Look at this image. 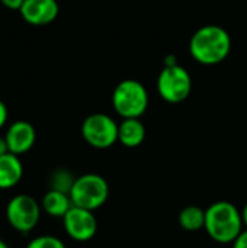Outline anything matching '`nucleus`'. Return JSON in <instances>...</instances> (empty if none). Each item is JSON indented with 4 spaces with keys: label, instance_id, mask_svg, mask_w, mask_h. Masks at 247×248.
Masks as SVG:
<instances>
[{
    "label": "nucleus",
    "instance_id": "nucleus-13",
    "mask_svg": "<svg viewBox=\"0 0 247 248\" xmlns=\"http://www.w3.org/2000/svg\"><path fill=\"white\" fill-rule=\"evenodd\" d=\"M73 202L70 199V195L58 192V190H48L44 198H42V203L41 208L42 211L54 218H64L66 214L71 209Z\"/></svg>",
    "mask_w": 247,
    "mask_h": 248
},
{
    "label": "nucleus",
    "instance_id": "nucleus-9",
    "mask_svg": "<svg viewBox=\"0 0 247 248\" xmlns=\"http://www.w3.org/2000/svg\"><path fill=\"white\" fill-rule=\"evenodd\" d=\"M60 7L57 0H25L19 13L22 19L32 26H45L52 23L58 16Z\"/></svg>",
    "mask_w": 247,
    "mask_h": 248
},
{
    "label": "nucleus",
    "instance_id": "nucleus-5",
    "mask_svg": "<svg viewBox=\"0 0 247 248\" xmlns=\"http://www.w3.org/2000/svg\"><path fill=\"white\" fill-rule=\"evenodd\" d=\"M157 92L167 103L178 105L185 102L192 92L191 74L179 64L165 65L157 77Z\"/></svg>",
    "mask_w": 247,
    "mask_h": 248
},
{
    "label": "nucleus",
    "instance_id": "nucleus-4",
    "mask_svg": "<svg viewBox=\"0 0 247 248\" xmlns=\"http://www.w3.org/2000/svg\"><path fill=\"white\" fill-rule=\"evenodd\" d=\"M109 198V185L105 177L87 173L76 177V182L70 192L73 206L83 208L95 212L106 203Z\"/></svg>",
    "mask_w": 247,
    "mask_h": 248
},
{
    "label": "nucleus",
    "instance_id": "nucleus-7",
    "mask_svg": "<svg viewBox=\"0 0 247 248\" xmlns=\"http://www.w3.org/2000/svg\"><path fill=\"white\" fill-rule=\"evenodd\" d=\"M6 218L17 232H31L41 218V205L29 195L13 196L6 206Z\"/></svg>",
    "mask_w": 247,
    "mask_h": 248
},
{
    "label": "nucleus",
    "instance_id": "nucleus-22",
    "mask_svg": "<svg viewBox=\"0 0 247 248\" xmlns=\"http://www.w3.org/2000/svg\"><path fill=\"white\" fill-rule=\"evenodd\" d=\"M0 248H10V247H9V246H7V244H6V243H4V241L0 238Z\"/></svg>",
    "mask_w": 247,
    "mask_h": 248
},
{
    "label": "nucleus",
    "instance_id": "nucleus-3",
    "mask_svg": "<svg viewBox=\"0 0 247 248\" xmlns=\"http://www.w3.org/2000/svg\"><path fill=\"white\" fill-rule=\"evenodd\" d=\"M112 106L122 119L140 118L146 113L148 106L147 89L138 80H122L114 89Z\"/></svg>",
    "mask_w": 247,
    "mask_h": 248
},
{
    "label": "nucleus",
    "instance_id": "nucleus-2",
    "mask_svg": "<svg viewBox=\"0 0 247 248\" xmlns=\"http://www.w3.org/2000/svg\"><path fill=\"white\" fill-rule=\"evenodd\" d=\"M207 234L220 244H233L243 231L242 212L227 201L214 202L205 209Z\"/></svg>",
    "mask_w": 247,
    "mask_h": 248
},
{
    "label": "nucleus",
    "instance_id": "nucleus-12",
    "mask_svg": "<svg viewBox=\"0 0 247 248\" xmlns=\"http://www.w3.org/2000/svg\"><path fill=\"white\" fill-rule=\"evenodd\" d=\"M146 140V126L140 118L122 119L118 128V141L127 148H137Z\"/></svg>",
    "mask_w": 247,
    "mask_h": 248
},
{
    "label": "nucleus",
    "instance_id": "nucleus-6",
    "mask_svg": "<svg viewBox=\"0 0 247 248\" xmlns=\"http://www.w3.org/2000/svg\"><path fill=\"white\" fill-rule=\"evenodd\" d=\"M119 125L105 113H92L82 124V137L93 148L106 150L118 142Z\"/></svg>",
    "mask_w": 247,
    "mask_h": 248
},
{
    "label": "nucleus",
    "instance_id": "nucleus-11",
    "mask_svg": "<svg viewBox=\"0 0 247 248\" xmlns=\"http://www.w3.org/2000/svg\"><path fill=\"white\" fill-rule=\"evenodd\" d=\"M23 176V166L19 155L7 153L0 157V189L15 187Z\"/></svg>",
    "mask_w": 247,
    "mask_h": 248
},
{
    "label": "nucleus",
    "instance_id": "nucleus-19",
    "mask_svg": "<svg viewBox=\"0 0 247 248\" xmlns=\"http://www.w3.org/2000/svg\"><path fill=\"white\" fill-rule=\"evenodd\" d=\"M7 116H9L7 106L4 105V102H1V100H0V129L6 125V122H7Z\"/></svg>",
    "mask_w": 247,
    "mask_h": 248
},
{
    "label": "nucleus",
    "instance_id": "nucleus-14",
    "mask_svg": "<svg viewBox=\"0 0 247 248\" xmlns=\"http://www.w3.org/2000/svg\"><path fill=\"white\" fill-rule=\"evenodd\" d=\"M178 221H179V225L188 232L204 230L205 228V211L194 205L186 206L181 211Z\"/></svg>",
    "mask_w": 247,
    "mask_h": 248
},
{
    "label": "nucleus",
    "instance_id": "nucleus-15",
    "mask_svg": "<svg viewBox=\"0 0 247 248\" xmlns=\"http://www.w3.org/2000/svg\"><path fill=\"white\" fill-rule=\"evenodd\" d=\"M74 182H76V177L68 170L58 169V170H55L51 174L49 186H51V190H58V192H63V193L70 195Z\"/></svg>",
    "mask_w": 247,
    "mask_h": 248
},
{
    "label": "nucleus",
    "instance_id": "nucleus-18",
    "mask_svg": "<svg viewBox=\"0 0 247 248\" xmlns=\"http://www.w3.org/2000/svg\"><path fill=\"white\" fill-rule=\"evenodd\" d=\"M233 248H247V230L242 231V234L233 243Z\"/></svg>",
    "mask_w": 247,
    "mask_h": 248
},
{
    "label": "nucleus",
    "instance_id": "nucleus-1",
    "mask_svg": "<svg viewBox=\"0 0 247 248\" xmlns=\"http://www.w3.org/2000/svg\"><path fill=\"white\" fill-rule=\"evenodd\" d=\"M231 49V38L229 32L218 25H205L199 28L191 38L189 52L192 58L204 65H215L223 62Z\"/></svg>",
    "mask_w": 247,
    "mask_h": 248
},
{
    "label": "nucleus",
    "instance_id": "nucleus-10",
    "mask_svg": "<svg viewBox=\"0 0 247 248\" xmlns=\"http://www.w3.org/2000/svg\"><path fill=\"white\" fill-rule=\"evenodd\" d=\"M4 138L9 147V153L15 155H20L28 153L33 147L36 141V132L29 122L16 121L10 124V126L4 134Z\"/></svg>",
    "mask_w": 247,
    "mask_h": 248
},
{
    "label": "nucleus",
    "instance_id": "nucleus-20",
    "mask_svg": "<svg viewBox=\"0 0 247 248\" xmlns=\"http://www.w3.org/2000/svg\"><path fill=\"white\" fill-rule=\"evenodd\" d=\"M9 153V147H7V142H6V138L4 137H0V157L7 154Z\"/></svg>",
    "mask_w": 247,
    "mask_h": 248
},
{
    "label": "nucleus",
    "instance_id": "nucleus-16",
    "mask_svg": "<svg viewBox=\"0 0 247 248\" xmlns=\"http://www.w3.org/2000/svg\"><path fill=\"white\" fill-rule=\"evenodd\" d=\"M26 248H66L64 243L54 235H41L29 241Z\"/></svg>",
    "mask_w": 247,
    "mask_h": 248
},
{
    "label": "nucleus",
    "instance_id": "nucleus-21",
    "mask_svg": "<svg viewBox=\"0 0 247 248\" xmlns=\"http://www.w3.org/2000/svg\"><path fill=\"white\" fill-rule=\"evenodd\" d=\"M242 218H243V225L246 227V230H247V202H246V205L243 206V211H242Z\"/></svg>",
    "mask_w": 247,
    "mask_h": 248
},
{
    "label": "nucleus",
    "instance_id": "nucleus-8",
    "mask_svg": "<svg viewBox=\"0 0 247 248\" xmlns=\"http://www.w3.org/2000/svg\"><path fill=\"white\" fill-rule=\"evenodd\" d=\"M64 230L67 235L79 243L90 241L98 232V221L92 211L71 206V209L63 218Z\"/></svg>",
    "mask_w": 247,
    "mask_h": 248
},
{
    "label": "nucleus",
    "instance_id": "nucleus-17",
    "mask_svg": "<svg viewBox=\"0 0 247 248\" xmlns=\"http://www.w3.org/2000/svg\"><path fill=\"white\" fill-rule=\"evenodd\" d=\"M0 1L4 7H7L10 10H20L25 0H0Z\"/></svg>",
    "mask_w": 247,
    "mask_h": 248
}]
</instances>
